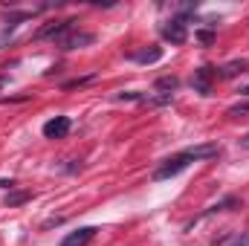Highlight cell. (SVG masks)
<instances>
[{
    "label": "cell",
    "instance_id": "1",
    "mask_svg": "<svg viewBox=\"0 0 249 246\" xmlns=\"http://www.w3.org/2000/svg\"><path fill=\"white\" fill-rule=\"evenodd\" d=\"M188 165H191V159H188V154H177V157H171V159H165L157 171H154V180L157 183H162V180H171V177H177V174H183Z\"/></svg>",
    "mask_w": 249,
    "mask_h": 246
},
{
    "label": "cell",
    "instance_id": "2",
    "mask_svg": "<svg viewBox=\"0 0 249 246\" xmlns=\"http://www.w3.org/2000/svg\"><path fill=\"white\" fill-rule=\"evenodd\" d=\"M72 29H75V20L67 18V20H58V23H47V26H41V29H38V38H53V41L61 44Z\"/></svg>",
    "mask_w": 249,
    "mask_h": 246
},
{
    "label": "cell",
    "instance_id": "3",
    "mask_svg": "<svg viewBox=\"0 0 249 246\" xmlns=\"http://www.w3.org/2000/svg\"><path fill=\"white\" fill-rule=\"evenodd\" d=\"M162 38L165 41H171V44H186L188 38V29H186V18H171L165 26H162Z\"/></svg>",
    "mask_w": 249,
    "mask_h": 246
},
{
    "label": "cell",
    "instance_id": "4",
    "mask_svg": "<svg viewBox=\"0 0 249 246\" xmlns=\"http://www.w3.org/2000/svg\"><path fill=\"white\" fill-rule=\"evenodd\" d=\"M212 78H217V70H214V67H200V70L194 72L191 84H194V90H197V93L209 96V93H212Z\"/></svg>",
    "mask_w": 249,
    "mask_h": 246
},
{
    "label": "cell",
    "instance_id": "5",
    "mask_svg": "<svg viewBox=\"0 0 249 246\" xmlns=\"http://www.w3.org/2000/svg\"><path fill=\"white\" fill-rule=\"evenodd\" d=\"M70 116H55V119H50V122L44 124V136L47 139H64L67 133H70Z\"/></svg>",
    "mask_w": 249,
    "mask_h": 246
},
{
    "label": "cell",
    "instance_id": "6",
    "mask_svg": "<svg viewBox=\"0 0 249 246\" xmlns=\"http://www.w3.org/2000/svg\"><path fill=\"white\" fill-rule=\"evenodd\" d=\"M93 41H96L93 32H70L61 41V50H78V47H87V44H93Z\"/></svg>",
    "mask_w": 249,
    "mask_h": 246
},
{
    "label": "cell",
    "instance_id": "7",
    "mask_svg": "<svg viewBox=\"0 0 249 246\" xmlns=\"http://www.w3.org/2000/svg\"><path fill=\"white\" fill-rule=\"evenodd\" d=\"M188 159H212V157H217L220 154V145H214V142H209V145H194V148H186Z\"/></svg>",
    "mask_w": 249,
    "mask_h": 246
},
{
    "label": "cell",
    "instance_id": "8",
    "mask_svg": "<svg viewBox=\"0 0 249 246\" xmlns=\"http://www.w3.org/2000/svg\"><path fill=\"white\" fill-rule=\"evenodd\" d=\"M93 235H96V229L93 226H84V229H78V232H72V235H67L61 241V246H84L93 241Z\"/></svg>",
    "mask_w": 249,
    "mask_h": 246
},
{
    "label": "cell",
    "instance_id": "9",
    "mask_svg": "<svg viewBox=\"0 0 249 246\" xmlns=\"http://www.w3.org/2000/svg\"><path fill=\"white\" fill-rule=\"evenodd\" d=\"M247 70H249V61L241 58V61H229L226 67H220V72H217V75H220V78H235V75H244Z\"/></svg>",
    "mask_w": 249,
    "mask_h": 246
},
{
    "label": "cell",
    "instance_id": "10",
    "mask_svg": "<svg viewBox=\"0 0 249 246\" xmlns=\"http://www.w3.org/2000/svg\"><path fill=\"white\" fill-rule=\"evenodd\" d=\"M136 64H157L160 58H162V50L160 47H151V50H142V53H133L130 55Z\"/></svg>",
    "mask_w": 249,
    "mask_h": 246
},
{
    "label": "cell",
    "instance_id": "11",
    "mask_svg": "<svg viewBox=\"0 0 249 246\" xmlns=\"http://www.w3.org/2000/svg\"><path fill=\"white\" fill-rule=\"evenodd\" d=\"M32 200V191H12L9 197H6V206L9 209H18V206H23V203H29Z\"/></svg>",
    "mask_w": 249,
    "mask_h": 246
},
{
    "label": "cell",
    "instance_id": "12",
    "mask_svg": "<svg viewBox=\"0 0 249 246\" xmlns=\"http://www.w3.org/2000/svg\"><path fill=\"white\" fill-rule=\"evenodd\" d=\"M177 87H180V81H177L174 75H162V78L157 81V90H162V96H171Z\"/></svg>",
    "mask_w": 249,
    "mask_h": 246
},
{
    "label": "cell",
    "instance_id": "13",
    "mask_svg": "<svg viewBox=\"0 0 249 246\" xmlns=\"http://www.w3.org/2000/svg\"><path fill=\"white\" fill-rule=\"evenodd\" d=\"M244 113H249V102H244V105H235V107H229V116H244Z\"/></svg>",
    "mask_w": 249,
    "mask_h": 246
},
{
    "label": "cell",
    "instance_id": "14",
    "mask_svg": "<svg viewBox=\"0 0 249 246\" xmlns=\"http://www.w3.org/2000/svg\"><path fill=\"white\" fill-rule=\"evenodd\" d=\"M197 38L209 47V44H214V32H209V29H203V32H197Z\"/></svg>",
    "mask_w": 249,
    "mask_h": 246
},
{
    "label": "cell",
    "instance_id": "15",
    "mask_svg": "<svg viewBox=\"0 0 249 246\" xmlns=\"http://www.w3.org/2000/svg\"><path fill=\"white\" fill-rule=\"evenodd\" d=\"M232 246H249V235H241V238H238Z\"/></svg>",
    "mask_w": 249,
    "mask_h": 246
},
{
    "label": "cell",
    "instance_id": "16",
    "mask_svg": "<svg viewBox=\"0 0 249 246\" xmlns=\"http://www.w3.org/2000/svg\"><path fill=\"white\" fill-rule=\"evenodd\" d=\"M12 185H15L12 180H0V188H12Z\"/></svg>",
    "mask_w": 249,
    "mask_h": 246
},
{
    "label": "cell",
    "instance_id": "17",
    "mask_svg": "<svg viewBox=\"0 0 249 246\" xmlns=\"http://www.w3.org/2000/svg\"><path fill=\"white\" fill-rule=\"evenodd\" d=\"M241 145H244V148H249V133L244 136V139H241Z\"/></svg>",
    "mask_w": 249,
    "mask_h": 246
},
{
    "label": "cell",
    "instance_id": "18",
    "mask_svg": "<svg viewBox=\"0 0 249 246\" xmlns=\"http://www.w3.org/2000/svg\"><path fill=\"white\" fill-rule=\"evenodd\" d=\"M241 96H249V87H244V90H241Z\"/></svg>",
    "mask_w": 249,
    "mask_h": 246
}]
</instances>
